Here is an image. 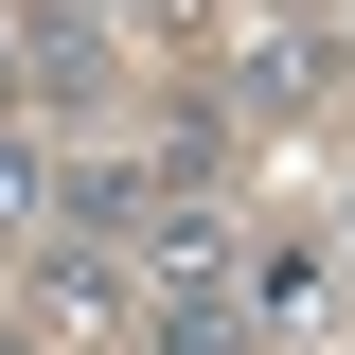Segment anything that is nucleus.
<instances>
[{
  "mask_svg": "<svg viewBox=\"0 0 355 355\" xmlns=\"http://www.w3.org/2000/svg\"><path fill=\"white\" fill-rule=\"evenodd\" d=\"M53 231V160H36V125H0V249H36Z\"/></svg>",
  "mask_w": 355,
  "mask_h": 355,
  "instance_id": "obj_1",
  "label": "nucleus"
},
{
  "mask_svg": "<svg viewBox=\"0 0 355 355\" xmlns=\"http://www.w3.org/2000/svg\"><path fill=\"white\" fill-rule=\"evenodd\" d=\"M107 18H160V36H178V18H214V0H107Z\"/></svg>",
  "mask_w": 355,
  "mask_h": 355,
  "instance_id": "obj_2",
  "label": "nucleus"
},
{
  "mask_svg": "<svg viewBox=\"0 0 355 355\" xmlns=\"http://www.w3.org/2000/svg\"><path fill=\"white\" fill-rule=\"evenodd\" d=\"M338 214H355V196H338Z\"/></svg>",
  "mask_w": 355,
  "mask_h": 355,
  "instance_id": "obj_3",
  "label": "nucleus"
}]
</instances>
